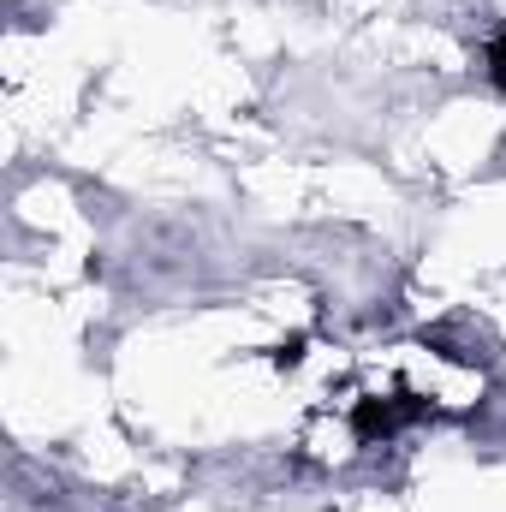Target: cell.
<instances>
[{
    "instance_id": "obj_1",
    "label": "cell",
    "mask_w": 506,
    "mask_h": 512,
    "mask_svg": "<svg viewBox=\"0 0 506 512\" xmlns=\"http://www.w3.org/2000/svg\"><path fill=\"white\" fill-rule=\"evenodd\" d=\"M411 417H423V399H411V393H399V399H358L352 429H358V441H376V435L405 429Z\"/></svg>"
},
{
    "instance_id": "obj_2",
    "label": "cell",
    "mask_w": 506,
    "mask_h": 512,
    "mask_svg": "<svg viewBox=\"0 0 506 512\" xmlns=\"http://www.w3.org/2000/svg\"><path fill=\"white\" fill-rule=\"evenodd\" d=\"M489 78H495V90L506 96V30L489 42Z\"/></svg>"
}]
</instances>
